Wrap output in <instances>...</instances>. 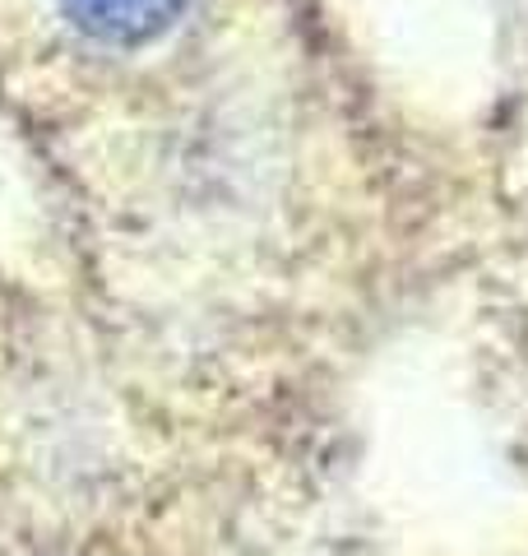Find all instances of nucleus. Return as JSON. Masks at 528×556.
<instances>
[{"instance_id":"nucleus-1","label":"nucleus","mask_w":528,"mask_h":556,"mask_svg":"<svg viewBox=\"0 0 528 556\" xmlns=\"http://www.w3.org/2000/svg\"><path fill=\"white\" fill-rule=\"evenodd\" d=\"M65 14L75 20L79 28H88L93 38H108V42H139L158 33L181 0H61Z\"/></svg>"}]
</instances>
